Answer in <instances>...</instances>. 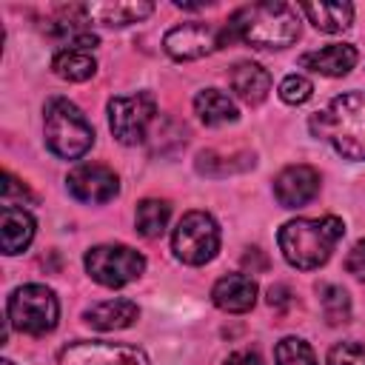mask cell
I'll return each mask as SVG.
<instances>
[{
    "mask_svg": "<svg viewBox=\"0 0 365 365\" xmlns=\"http://www.w3.org/2000/svg\"><path fill=\"white\" fill-rule=\"evenodd\" d=\"M225 37L228 43L242 40L254 48H285L299 37V11L282 0L242 6L231 14Z\"/></svg>",
    "mask_w": 365,
    "mask_h": 365,
    "instance_id": "obj_1",
    "label": "cell"
},
{
    "mask_svg": "<svg viewBox=\"0 0 365 365\" xmlns=\"http://www.w3.org/2000/svg\"><path fill=\"white\" fill-rule=\"evenodd\" d=\"M345 225L339 217H297L291 222H285L277 234L279 251L282 257L299 268V271H311L319 268L322 262H328L331 251L336 248V242L342 240Z\"/></svg>",
    "mask_w": 365,
    "mask_h": 365,
    "instance_id": "obj_2",
    "label": "cell"
},
{
    "mask_svg": "<svg viewBox=\"0 0 365 365\" xmlns=\"http://www.w3.org/2000/svg\"><path fill=\"white\" fill-rule=\"evenodd\" d=\"M311 131L345 160H365V91H345L311 117Z\"/></svg>",
    "mask_w": 365,
    "mask_h": 365,
    "instance_id": "obj_3",
    "label": "cell"
},
{
    "mask_svg": "<svg viewBox=\"0 0 365 365\" xmlns=\"http://www.w3.org/2000/svg\"><path fill=\"white\" fill-rule=\"evenodd\" d=\"M46 145L63 160H80L94 145L91 123L66 97H54L46 106Z\"/></svg>",
    "mask_w": 365,
    "mask_h": 365,
    "instance_id": "obj_4",
    "label": "cell"
},
{
    "mask_svg": "<svg viewBox=\"0 0 365 365\" xmlns=\"http://www.w3.org/2000/svg\"><path fill=\"white\" fill-rule=\"evenodd\" d=\"M60 317V302L54 297L51 288L46 285H20L6 305V319L11 328H17L20 334L29 336H43L48 331H54Z\"/></svg>",
    "mask_w": 365,
    "mask_h": 365,
    "instance_id": "obj_5",
    "label": "cell"
},
{
    "mask_svg": "<svg viewBox=\"0 0 365 365\" xmlns=\"http://www.w3.org/2000/svg\"><path fill=\"white\" fill-rule=\"evenodd\" d=\"M171 248L185 265H202L220 251V225L205 211H188L174 228Z\"/></svg>",
    "mask_w": 365,
    "mask_h": 365,
    "instance_id": "obj_6",
    "label": "cell"
},
{
    "mask_svg": "<svg viewBox=\"0 0 365 365\" xmlns=\"http://www.w3.org/2000/svg\"><path fill=\"white\" fill-rule=\"evenodd\" d=\"M83 262L88 277L106 288H123L134 282L145 268V257L128 245H94L86 251Z\"/></svg>",
    "mask_w": 365,
    "mask_h": 365,
    "instance_id": "obj_7",
    "label": "cell"
},
{
    "mask_svg": "<svg viewBox=\"0 0 365 365\" xmlns=\"http://www.w3.org/2000/svg\"><path fill=\"white\" fill-rule=\"evenodd\" d=\"M157 114V100L151 91H137V94H123L108 100V125L117 143L123 145H137L145 140L148 125L154 123Z\"/></svg>",
    "mask_w": 365,
    "mask_h": 365,
    "instance_id": "obj_8",
    "label": "cell"
},
{
    "mask_svg": "<svg viewBox=\"0 0 365 365\" xmlns=\"http://www.w3.org/2000/svg\"><path fill=\"white\" fill-rule=\"evenodd\" d=\"M60 365H148V356L125 342H71L60 351Z\"/></svg>",
    "mask_w": 365,
    "mask_h": 365,
    "instance_id": "obj_9",
    "label": "cell"
},
{
    "mask_svg": "<svg viewBox=\"0 0 365 365\" xmlns=\"http://www.w3.org/2000/svg\"><path fill=\"white\" fill-rule=\"evenodd\" d=\"M225 43H228L225 29L205 26V23H182V26H174L163 37L165 51L174 60H200L211 54L214 48H222Z\"/></svg>",
    "mask_w": 365,
    "mask_h": 365,
    "instance_id": "obj_10",
    "label": "cell"
},
{
    "mask_svg": "<svg viewBox=\"0 0 365 365\" xmlns=\"http://www.w3.org/2000/svg\"><path fill=\"white\" fill-rule=\"evenodd\" d=\"M66 185H68V194L74 200L88 202V205H103V202L114 200L120 191L117 174L100 163H83V165L71 168L66 177Z\"/></svg>",
    "mask_w": 365,
    "mask_h": 365,
    "instance_id": "obj_11",
    "label": "cell"
},
{
    "mask_svg": "<svg viewBox=\"0 0 365 365\" xmlns=\"http://www.w3.org/2000/svg\"><path fill=\"white\" fill-rule=\"evenodd\" d=\"M319 194V174L311 165H288L274 180V197L282 208H299Z\"/></svg>",
    "mask_w": 365,
    "mask_h": 365,
    "instance_id": "obj_12",
    "label": "cell"
},
{
    "mask_svg": "<svg viewBox=\"0 0 365 365\" xmlns=\"http://www.w3.org/2000/svg\"><path fill=\"white\" fill-rule=\"evenodd\" d=\"M211 299H214L217 308H222L228 314H245V311L254 308L257 282L251 277H245V274H228V277L214 282Z\"/></svg>",
    "mask_w": 365,
    "mask_h": 365,
    "instance_id": "obj_13",
    "label": "cell"
},
{
    "mask_svg": "<svg viewBox=\"0 0 365 365\" xmlns=\"http://www.w3.org/2000/svg\"><path fill=\"white\" fill-rule=\"evenodd\" d=\"M356 48L348 46V43H331L325 48H317V51H305L299 57V66L308 68V71H317V74H325V77H342L348 74L354 66H356Z\"/></svg>",
    "mask_w": 365,
    "mask_h": 365,
    "instance_id": "obj_14",
    "label": "cell"
},
{
    "mask_svg": "<svg viewBox=\"0 0 365 365\" xmlns=\"http://www.w3.org/2000/svg\"><path fill=\"white\" fill-rule=\"evenodd\" d=\"M34 240V217L17 205H3L0 217V245L3 254H20Z\"/></svg>",
    "mask_w": 365,
    "mask_h": 365,
    "instance_id": "obj_15",
    "label": "cell"
},
{
    "mask_svg": "<svg viewBox=\"0 0 365 365\" xmlns=\"http://www.w3.org/2000/svg\"><path fill=\"white\" fill-rule=\"evenodd\" d=\"M154 11L151 3H128V0H106V3H88L86 14L91 23H103V26H131L145 20Z\"/></svg>",
    "mask_w": 365,
    "mask_h": 365,
    "instance_id": "obj_16",
    "label": "cell"
},
{
    "mask_svg": "<svg viewBox=\"0 0 365 365\" xmlns=\"http://www.w3.org/2000/svg\"><path fill=\"white\" fill-rule=\"evenodd\" d=\"M228 80H231V88L237 91V97L248 106L262 103L271 91V74L259 63H237L231 68Z\"/></svg>",
    "mask_w": 365,
    "mask_h": 365,
    "instance_id": "obj_17",
    "label": "cell"
},
{
    "mask_svg": "<svg viewBox=\"0 0 365 365\" xmlns=\"http://www.w3.org/2000/svg\"><path fill=\"white\" fill-rule=\"evenodd\" d=\"M137 314L140 308L131 299H106V302L91 305L83 317L97 331H120V328H128L137 319Z\"/></svg>",
    "mask_w": 365,
    "mask_h": 365,
    "instance_id": "obj_18",
    "label": "cell"
},
{
    "mask_svg": "<svg viewBox=\"0 0 365 365\" xmlns=\"http://www.w3.org/2000/svg\"><path fill=\"white\" fill-rule=\"evenodd\" d=\"M194 111L205 125H225L237 120V106L234 100L220 91V88H202L194 97Z\"/></svg>",
    "mask_w": 365,
    "mask_h": 365,
    "instance_id": "obj_19",
    "label": "cell"
},
{
    "mask_svg": "<svg viewBox=\"0 0 365 365\" xmlns=\"http://www.w3.org/2000/svg\"><path fill=\"white\" fill-rule=\"evenodd\" d=\"M305 17L314 23V29L336 34L345 31L354 20V6L351 3H302Z\"/></svg>",
    "mask_w": 365,
    "mask_h": 365,
    "instance_id": "obj_20",
    "label": "cell"
},
{
    "mask_svg": "<svg viewBox=\"0 0 365 365\" xmlns=\"http://www.w3.org/2000/svg\"><path fill=\"white\" fill-rule=\"evenodd\" d=\"M51 71L68 83H83L97 71V60L83 48H63L54 54Z\"/></svg>",
    "mask_w": 365,
    "mask_h": 365,
    "instance_id": "obj_21",
    "label": "cell"
},
{
    "mask_svg": "<svg viewBox=\"0 0 365 365\" xmlns=\"http://www.w3.org/2000/svg\"><path fill=\"white\" fill-rule=\"evenodd\" d=\"M168 217H171V205H168L165 200H154V197L143 200V202L137 205V217H134L137 234H143V237H148V240L160 237V234L165 231V225H168Z\"/></svg>",
    "mask_w": 365,
    "mask_h": 365,
    "instance_id": "obj_22",
    "label": "cell"
},
{
    "mask_svg": "<svg viewBox=\"0 0 365 365\" xmlns=\"http://www.w3.org/2000/svg\"><path fill=\"white\" fill-rule=\"evenodd\" d=\"M245 157H254V154H248V151L222 154V151L208 148L197 157V171L208 174V177H225V174H234V171H245V168H251V163H234V160H245Z\"/></svg>",
    "mask_w": 365,
    "mask_h": 365,
    "instance_id": "obj_23",
    "label": "cell"
},
{
    "mask_svg": "<svg viewBox=\"0 0 365 365\" xmlns=\"http://www.w3.org/2000/svg\"><path fill=\"white\" fill-rule=\"evenodd\" d=\"M319 305H322V314L331 325H342L351 319V297L342 285L322 282L319 285Z\"/></svg>",
    "mask_w": 365,
    "mask_h": 365,
    "instance_id": "obj_24",
    "label": "cell"
},
{
    "mask_svg": "<svg viewBox=\"0 0 365 365\" xmlns=\"http://www.w3.org/2000/svg\"><path fill=\"white\" fill-rule=\"evenodd\" d=\"M274 359H277V365H317L311 345L299 336L279 339L277 348H274Z\"/></svg>",
    "mask_w": 365,
    "mask_h": 365,
    "instance_id": "obj_25",
    "label": "cell"
},
{
    "mask_svg": "<svg viewBox=\"0 0 365 365\" xmlns=\"http://www.w3.org/2000/svg\"><path fill=\"white\" fill-rule=\"evenodd\" d=\"M311 94H314V86H311V80L302 77V74H288V77L279 83V97H282L288 106H302Z\"/></svg>",
    "mask_w": 365,
    "mask_h": 365,
    "instance_id": "obj_26",
    "label": "cell"
},
{
    "mask_svg": "<svg viewBox=\"0 0 365 365\" xmlns=\"http://www.w3.org/2000/svg\"><path fill=\"white\" fill-rule=\"evenodd\" d=\"M328 365H365V348L359 342H336L328 351Z\"/></svg>",
    "mask_w": 365,
    "mask_h": 365,
    "instance_id": "obj_27",
    "label": "cell"
},
{
    "mask_svg": "<svg viewBox=\"0 0 365 365\" xmlns=\"http://www.w3.org/2000/svg\"><path fill=\"white\" fill-rule=\"evenodd\" d=\"M34 200V194L20 182V180H14L9 171L3 174V205H23V202H31Z\"/></svg>",
    "mask_w": 365,
    "mask_h": 365,
    "instance_id": "obj_28",
    "label": "cell"
},
{
    "mask_svg": "<svg viewBox=\"0 0 365 365\" xmlns=\"http://www.w3.org/2000/svg\"><path fill=\"white\" fill-rule=\"evenodd\" d=\"M345 268H348V274H354L356 279H365V240H359V242L351 248V254H348V259H345Z\"/></svg>",
    "mask_w": 365,
    "mask_h": 365,
    "instance_id": "obj_29",
    "label": "cell"
},
{
    "mask_svg": "<svg viewBox=\"0 0 365 365\" xmlns=\"http://www.w3.org/2000/svg\"><path fill=\"white\" fill-rule=\"evenodd\" d=\"M291 302H294V299H291V291H288L285 285H271V288H268V305H271V308L285 311Z\"/></svg>",
    "mask_w": 365,
    "mask_h": 365,
    "instance_id": "obj_30",
    "label": "cell"
},
{
    "mask_svg": "<svg viewBox=\"0 0 365 365\" xmlns=\"http://www.w3.org/2000/svg\"><path fill=\"white\" fill-rule=\"evenodd\" d=\"M225 365H262V359L257 351H237L225 359Z\"/></svg>",
    "mask_w": 365,
    "mask_h": 365,
    "instance_id": "obj_31",
    "label": "cell"
},
{
    "mask_svg": "<svg viewBox=\"0 0 365 365\" xmlns=\"http://www.w3.org/2000/svg\"><path fill=\"white\" fill-rule=\"evenodd\" d=\"M0 365H11V362H9V359H3V362H0Z\"/></svg>",
    "mask_w": 365,
    "mask_h": 365,
    "instance_id": "obj_32",
    "label": "cell"
}]
</instances>
